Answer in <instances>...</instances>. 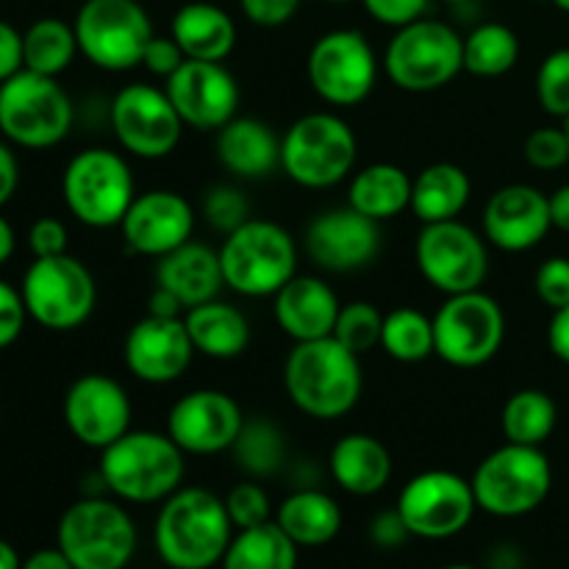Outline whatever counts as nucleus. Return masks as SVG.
<instances>
[{
    "label": "nucleus",
    "mask_w": 569,
    "mask_h": 569,
    "mask_svg": "<svg viewBox=\"0 0 569 569\" xmlns=\"http://www.w3.org/2000/svg\"><path fill=\"white\" fill-rule=\"evenodd\" d=\"M283 387L295 409L311 420H339L356 409L365 389L359 356L333 337L295 342L283 361Z\"/></svg>",
    "instance_id": "obj_1"
},
{
    "label": "nucleus",
    "mask_w": 569,
    "mask_h": 569,
    "mask_svg": "<svg viewBox=\"0 0 569 569\" xmlns=\"http://www.w3.org/2000/svg\"><path fill=\"white\" fill-rule=\"evenodd\" d=\"M226 500L200 487L178 489L161 503L153 539L159 559L170 569H211L233 539Z\"/></svg>",
    "instance_id": "obj_2"
},
{
    "label": "nucleus",
    "mask_w": 569,
    "mask_h": 569,
    "mask_svg": "<svg viewBox=\"0 0 569 569\" xmlns=\"http://www.w3.org/2000/svg\"><path fill=\"white\" fill-rule=\"evenodd\" d=\"M183 450L159 431H128L100 450V481L126 503H164L183 481Z\"/></svg>",
    "instance_id": "obj_3"
},
{
    "label": "nucleus",
    "mask_w": 569,
    "mask_h": 569,
    "mask_svg": "<svg viewBox=\"0 0 569 569\" xmlns=\"http://www.w3.org/2000/svg\"><path fill=\"white\" fill-rule=\"evenodd\" d=\"M226 287L244 298H272L298 276V244L272 220H253L231 231L220 248Z\"/></svg>",
    "instance_id": "obj_4"
},
{
    "label": "nucleus",
    "mask_w": 569,
    "mask_h": 569,
    "mask_svg": "<svg viewBox=\"0 0 569 569\" xmlns=\"http://www.w3.org/2000/svg\"><path fill=\"white\" fill-rule=\"evenodd\" d=\"M478 509L492 517H526L548 500L553 467L542 448L506 442L492 450L470 478Z\"/></svg>",
    "instance_id": "obj_5"
},
{
    "label": "nucleus",
    "mask_w": 569,
    "mask_h": 569,
    "mask_svg": "<svg viewBox=\"0 0 569 569\" xmlns=\"http://www.w3.org/2000/svg\"><path fill=\"white\" fill-rule=\"evenodd\" d=\"M56 548L76 569H126L137 553V526L120 503L87 495L61 515Z\"/></svg>",
    "instance_id": "obj_6"
},
{
    "label": "nucleus",
    "mask_w": 569,
    "mask_h": 569,
    "mask_svg": "<svg viewBox=\"0 0 569 569\" xmlns=\"http://www.w3.org/2000/svg\"><path fill=\"white\" fill-rule=\"evenodd\" d=\"M383 70L403 92H437L465 70V37L448 22L420 17L395 28L383 53Z\"/></svg>",
    "instance_id": "obj_7"
},
{
    "label": "nucleus",
    "mask_w": 569,
    "mask_h": 569,
    "mask_svg": "<svg viewBox=\"0 0 569 569\" xmlns=\"http://www.w3.org/2000/svg\"><path fill=\"white\" fill-rule=\"evenodd\" d=\"M76 109L56 78L20 70L0 83V133L6 142L44 150L64 142Z\"/></svg>",
    "instance_id": "obj_8"
},
{
    "label": "nucleus",
    "mask_w": 569,
    "mask_h": 569,
    "mask_svg": "<svg viewBox=\"0 0 569 569\" xmlns=\"http://www.w3.org/2000/svg\"><path fill=\"white\" fill-rule=\"evenodd\" d=\"M356 156L353 128L331 111L298 117L281 139V170L306 189L337 187L350 176Z\"/></svg>",
    "instance_id": "obj_9"
},
{
    "label": "nucleus",
    "mask_w": 569,
    "mask_h": 569,
    "mask_svg": "<svg viewBox=\"0 0 569 569\" xmlns=\"http://www.w3.org/2000/svg\"><path fill=\"white\" fill-rule=\"evenodd\" d=\"M61 194L78 222L89 228H120L137 198L128 161L109 148L81 150L61 176Z\"/></svg>",
    "instance_id": "obj_10"
},
{
    "label": "nucleus",
    "mask_w": 569,
    "mask_h": 569,
    "mask_svg": "<svg viewBox=\"0 0 569 569\" xmlns=\"http://www.w3.org/2000/svg\"><path fill=\"white\" fill-rule=\"evenodd\" d=\"M72 28L81 56L106 72L142 67L144 48L156 37L139 0H83Z\"/></svg>",
    "instance_id": "obj_11"
},
{
    "label": "nucleus",
    "mask_w": 569,
    "mask_h": 569,
    "mask_svg": "<svg viewBox=\"0 0 569 569\" xmlns=\"http://www.w3.org/2000/svg\"><path fill=\"white\" fill-rule=\"evenodd\" d=\"M28 317L48 331H76L98 306V283L83 261L61 253L33 259L20 283Z\"/></svg>",
    "instance_id": "obj_12"
},
{
    "label": "nucleus",
    "mask_w": 569,
    "mask_h": 569,
    "mask_svg": "<svg viewBox=\"0 0 569 569\" xmlns=\"http://www.w3.org/2000/svg\"><path fill=\"white\" fill-rule=\"evenodd\" d=\"M437 356L459 370H476L492 361L506 339V315L483 289L448 295L433 315Z\"/></svg>",
    "instance_id": "obj_13"
},
{
    "label": "nucleus",
    "mask_w": 569,
    "mask_h": 569,
    "mask_svg": "<svg viewBox=\"0 0 569 569\" xmlns=\"http://www.w3.org/2000/svg\"><path fill=\"white\" fill-rule=\"evenodd\" d=\"M311 89L331 106H359L378 81V59L367 37L353 28L328 31L311 44L306 59Z\"/></svg>",
    "instance_id": "obj_14"
},
{
    "label": "nucleus",
    "mask_w": 569,
    "mask_h": 569,
    "mask_svg": "<svg viewBox=\"0 0 569 569\" xmlns=\"http://www.w3.org/2000/svg\"><path fill=\"white\" fill-rule=\"evenodd\" d=\"M395 511L409 537L450 539L470 526L478 503L472 483L459 472L426 470L400 489Z\"/></svg>",
    "instance_id": "obj_15"
},
{
    "label": "nucleus",
    "mask_w": 569,
    "mask_h": 569,
    "mask_svg": "<svg viewBox=\"0 0 569 569\" xmlns=\"http://www.w3.org/2000/svg\"><path fill=\"white\" fill-rule=\"evenodd\" d=\"M415 259L422 278L445 295L481 289L489 276L487 242L459 220L422 226L417 233Z\"/></svg>",
    "instance_id": "obj_16"
},
{
    "label": "nucleus",
    "mask_w": 569,
    "mask_h": 569,
    "mask_svg": "<svg viewBox=\"0 0 569 569\" xmlns=\"http://www.w3.org/2000/svg\"><path fill=\"white\" fill-rule=\"evenodd\" d=\"M109 120L120 148L148 161L170 156L187 128L164 89H156L150 83L122 87L111 100Z\"/></svg>",
    "instance_id": "obj_17"
},
{
    "label": "nucleus",
    "mask_w": 569,
    "mask_h": 569,
    "mask_svg": "<svg viewBox=\"0 0 569 569\" xmlns=\"http://www.w3.org/2000/svg\"><path fill=\"white\" fill-rule=\"evenodd\" d=\"M61 415L64 426L83 448L106 450L131 431L133 406L120 381L89 372L70 383Z\"/></svg>",
    "instance_id": "obj_18"
},
{
    "label": "nucleus",
    "mask_w": 569,
    "mask_h": 569,
    "mask_svg": "<svg viewBox=\"0 0 569 569\" xmlns=\"http://www.w3.org/2000/svg\"><path fill=\"white\" fill-rule=\"evenodd\" d=\"M164 92L183 126L198 131H220L239 109V83L222 61L187 59L167 78Z\"/></svg>",
    "instance_id": "obj_19"
},
{
    "label": "nucleus",
    "mask_w": 569,
    "mask_h": 569,
    "mask_svg": "<svg viewBox=\"0 0 569 569\" xmlns=\"http://www.w3.org/2000/svg\"><path fill=\"white\" fill-rule=\"evenodd\" d=\"M244 415L237 400L220 389H194L176 400L167 415V433L192 456H217L233 448Z\"/></svg>",
    "instance_id": "obj_20"
},
{
    "label": "nucleus",
    "mask_w": 569,
    "mask_h": 569,
    "mask_svg": "<svg viewBox=\"0 0 569 569\" xmlns=\"http://www.w3.org/2000/svg\"><path fill=\"white\" fill-rule=\"evenodd\" d=\"M120 231L128 250L161 259L192 239L194 209L181 192L150 189L133 198L131 209L122 217Z\"/></svg>",
    "instance_id": "obj_21"
},
{
    "label": "nucleus",
    "mask_w": 569,
    "mask_h": 569,
    "mask_svg": "<svg viewBox=\"0 0 569 569\" xmlns=\"http://www.w3.org/2000/svg\"><path fill=\"white\" fill-rule=\"evenodd\" d=\"M306 250L328 272L365 270L381 253V228L353 206L322 211L306 228Z\"/></svg>",
    "instance_id": "obj_22"
},
{
    "label": "nucleus",
    "mask_w": 569,
    "mask_h": 569,
    "mask_svg": "<svg viewBox=\"0 0 569 569\" xmlns=\"http://www.w3.org/2000/svg\"><path fill=\"white\" fill-rule=\"evenodd\" d=\"M198 353L189 339L183 317L144 315L128 331L122 345V359L133 378L144 383H172L189 370Z\"/></svg>",
    "instance_id": "obj_23"
},
{
    "label": "nucleus",
    "mask_w": 569,
    "mask_h": 569,
    "mask_svg": "<svg viewBox=\"0 0 569 569\" xmlns=\"http://www.w3.org/2000/svg\"><path fill=\"white\" fill-rule=\"evenodd\" d=\"M481 228L483 239L498 250L526 253V250L537 248L553 228L548 194L531 183L500 187L483 206Z\"/></svg>",
    "instance_id": "obj_24"
},
{
    "label": "nucleus",
    "mask_w": 569,
    "mask_h": 569,
    "mask_svg": "<svg viewBox=\"0 0 569 569\" xmlns=\"http://www.w3.org/2000/svg\"><path fill=\"white\" fill-rule=\"evenodd\" d=\"M272 315L278 328L292 342H311V339L333 337V326L342 303L337 292L322 278L295 276L272 295Z\"/></svg>",
    "instance_id": "obj_25"
},
{
    "label": "nucleus",
    "mask_w": 569,
    "mask_h": 569,
    "mask_svg": "<svg viewBox=\"0 0 569 569\" xmlns=\"http://www.w3.org/2000/svg\"><path fill=\"white\" fill-rule=\"evenodd\" d=\"M217 159L244 181L267 178L281 167V139L256 117H233L217 131Z\"/></svg>",
    "instance_id": "obj_26"
},
{
    "label": "nucleus",
    "mask_w": 569,
    "mask_h": 569,
    "mask_svg": "<svg viewBox=\"0 0 569 569\" xmlns=\"http://www.w3.org/2000/svg\"><path fill=\"white\" fill-rule=\"evenodd\" d=\"M156 283L181 300L183 309L209 303L226 287L220 267V253L209 244H200L189 239L172 253L161 256L156 264Z\"/></svg>",
    "instance_id": "obj_27"
},
{
    "label": "nucleus",
    "mask_w": 569,
    "mask_h": 569,
    "mask_svg": "<svg viewBox=\"0 0 569 569\" xmlns=\"http://www.w3.org/2000/svg\"><path fill=\"white\" fill-rule=\"evenodd\" d=\"M170 37L187 59L226 61L237 44V22L220 6L192 0L172 14Z\"/></svg>",
    "instance_id": "obj_28"
},
{
    "label": "nucleus",
    "mask_w": 569,
    "mask_h": 569,
    "mask_svg": "<svg viewBox=\"0 0 569 569\" xmlns=\"http://www.w3.org/2000/svg\"><path fill=\"white\" fill-rule=\"evenodd\" d=\"M331 476L348 495L370 498L392 478V456L372 433H348L331 448Z\"/></svg>",
    "instance_id": "obj_29"
},
{
    "label": "nucleus",
    "mask_w": 569,
    "mask_h": 569,
    "mask_svg": "<svg viewBox=\"0 0 569 569\" xmlns=\"http://www.w3.org/2000/svg\"><path fill=\"white\" fill-rule=\"evenodd\" d=\"M183 322H187V331L194 350L200 356H209V359H237L250 345L248 317L237 306L222 303L220 298L187 309Z\"/></svg>",
    "instance_id": "obj_30"
},
{
    "label": "nucleus",
    "mask_w": 569,
    "mask_h": 569,
    "mask_svg": "<svg viewBox=\"0 0 569 569\" xmlns=\"http://www.w3.org/2000/svg\"><path fill=\"white\" fill-rule=\"evenodd\" d=\"M472 194V181L465 167L453 161H437L428 164L420 176L411 181V206L422 226L445 220H459Z\"/></svg>",
    "instance_id": "obj_31"
},
{
    "label": "nucleus",
    "mask_w": 569,
    "mask_h": 569,
    "mask_svg": "<svg viewBox=\"0 0 569 569\" xmlns=\"http://www.w3.org/2000/svg\"><path fill=\"white\" fill-rule=\"evenodd\" d=\"M272 520L298 548H322L342 531V509L320 489H298L283 498Z\"/></svg>",
    "instance_id": "obj_32"
},
{
    "label": "nucleus",
    "mask_w": 569,
    "mask_h": 569,
    "mask_svg": "<svg viewBox=\"0 0 569 569\" xmlns=\"http://www.w3.org/2000/svg\"><path fill=\"white\" fill-rule=\"evenodd\" d=\"M411 181L415 178H409V172L398 164H367L350 181L348 206L376 222L392 220L411 206Z\"/></svg>",
    "instance_id": "obj_33"
},
{
    "label": "nucleus",
    "mask_w": 569,
    "mask_h": 569,
    "mask_svg": "<svg viewBox=\"0 0 569 569\" xmlns=\"http://www.w3.org/2000/svg\"><path fill=\"white\" fill-rule=\"evenodd\" d=\"M298 545L281 531L276 520L233 533L222 569H298Z\"/></svg>",
    "instance_id": "obj_34"
},
{
    "label": "nucleus",
    "mask_w": 569,
    "mask_h": 569,
    "mask_svg": "<svg viewBox=\"0 0 569 569\" xmlns=\"http://www.w3.org/2000/svg\"><path fill=\"white\" fill-rule=\"evenodd\" d=\"M78 53L76 28L59 17H42L22 31V70L59 78Z\"/></svg>",
    "instance_id": "obj_35"
},
{
    "label": "nucleus",
    "mask_w": 569,
    "mask_h": 569,
    "mask_svg": "<svg viewBox=\"0 0 569 569\" xmlns=\"http://www.w3.org/2000/svg\"><path fill=\"white\" fill-rule=\"evenodd\" d=\"M559 406L545 389H520L506 400L500 411V428L506 442L542 448L556 431Z\"/></svg>",
    "instance_id": "obj_36"
},
{
    "label": "nucleus",
    "mask_w": 569,
    "mask_h": 569,
    "mask_svg": "<svg viewBox=\"0 0 569 569\" xmlns=\"http://www.w3.org/2000/svg\"><path fill=\"white\" fill-rule=\"evenodd\" d=\"M520 61V37L506 22H483L465 37V70L476 78H500Z\"/></svg>",
    "instance_id": "obj_37"
},
{
    "label": "nucleus",
    "mask_w": 569,
    "mask_h": 569,
    "mask_svg": "<svg viewBox=\"0 0 569 569\" xmlns=\"http://www.w3.org/2000/svg\"><path fill=\"white\" fill-rule=\"evenodd\" d=\"M381 348L389 359L403 361V365H417L428 356L437 353V339H433V317L422 311L400 306V309L383 315Z\"/></svg>",
    "instance_id": "obj_38"
},
{
    "label": "nucleus",
    "mask_w": 569,
    "mask_h": 569,
    "mask_svg": "<svg viewBox=\"0 0 569 569\" xmlns=\"http://www.w3.org/2000/svg\"><path fill=\"white\" fill-rule=\"evenodd\" d=\"M231 453L239 470L248 472L250 478H270L281 470L287 459V437L272 420L253 417V420H244Z\"/></svg>",
    "instance_id": "obj_39"
},
{
    "label": "nucleus",
    "mask_w": 569,
    "mask_h": 569,
    "mask_svg": "<svg viewBox=\"0 0 569 569\" xmlns=\"http://www.w3.org/2000/svg\"><path fill=\"white\" fill-rule=\"evenodd\" d=\"M383 331V315L367 300H353V303L342 306L333 326V339L342 342L345 348L353 350L356 356L367 353L376 345H381Z\"/></svg>",
    "instance_id": "obj_40"
},
{
    "label": "nucleus",
    "mask_w": 569,
    "mask_h": 569,
    "mask_svg": "<svg viewBox=\"0 0 569 569\" xmlns=\"http://www.w3.org/2000/svg\"><path fill=\"white\" fill-rule=\"evenodd\" d=\"M537 100L545 114L567 120L569 117V48L545 56L537 72Z\"/></svg>",
    "instance_id": "obj_41"
},
{
    "label": "nucleus",
    "mask_w": 569,
    "mask_h": 569,
    "mask_svg": "<svg viewBox=\"0 0 569 569\" xmlns=\"http://www.w3.org/2000/svg\"><path fill=\"white\" fill-rule=\"evenodd\" d=\"M203 217L214 231L231 233L239 226L250 220V203L237 187H228V183H217L206 192L203 198Z\"/></svg>",
    "instance_id": "obj_42"
},
{
    "label": "nucleus",
    "mask_w": 569,
    "mask_h": 569,
    "mask_svg": "<svg viewBox=\"0 0 569 569\" xmlns=\"http://www.w3.org/2000/svg\"><path fill=\"white\" fill-rule=\"evenodd\" d=\"M222 500H226L228 517H231L237 531H242V528L264 526V522L272 520L270 498H267V492L259 487V483L253 481L237 483V487H233Z\"/></svg>",
    "instance_id": "obj_43"
},
{
    "label": "nucleus",
    "mask_w": 569,
    "mask_h": 569,
    "mask_svg": "<svg viewBox=\"0 0 569 569\" xmlns=\"http://www.w3.org/2000/svg\"><path fill=\"white\" fill-rule=\"evenodd\" d=\"M522 156H526L528 164L533 170H559L569 161V137L561 128H537L533 133H528L526 144H522Z\"/></svg>",
    "instance_id": "obj_44"
},
{
    "label": "nucleus",
    "mask_w": 569,
    "mask_h": 569,
    "mask_svg": "<svg viewBox=\"0 0 569 569\" xmlns=\"http://www.w3.org/2000/svg\"><path fill=\"white\" fill-rule=\"evenodd\" d=\"M537 298L548 306L550 311H559L569 306V259L567 256H553L542 261L533 278Z\"/></svg>",
    "instance_id": "obj_45"
},
{
    "label": "nucleus",
    "mask_w": 569,
    "mask_h": 569,
    "mask_svg": "<svg viewBox=\"0 0 569 569\" xmlns=\"http://www.w3.org/2000/svg\"><path fill=\"white\" fill-rule=\"evenodd\" d=\"M26 322L28 309L22 292L11 287L9 281H0V350L11 348L20 339Z\"/></svg>",
    "instance_id": "obj_46"
},
{
    "label": "nucleus",
    "mask_w": 569,
    "mask_h": 569,
    "mask_svg": "<svg viewBox=\"0 0 569 569\" xmlns=\"http://www.w3.org/2000/svg\"><path fill=\"white\" fill-rule=\"evenodd\" d=\"M67 226L56 217H39L31 228H28V248H31L33 259H50V256L67 253Z\"/></svg>",
    "instance_id": "obj_47"
},
{
    "label": "nucleus",
    "mask_w": 569,
    "mask_h": 569,
    "mask_svg": "<svg viewBox=\"0 0 569 569\" xmlns=\"http://www.w3.org/2000/svg\"><path fill=\"white\" fill-rule=\"evenodd\" d=\"M428 3H431V0H361L367 14L389 28H403L409 26V22L420 20V17L426 14Z\"/></svg>",
    "instance_id": "obj_48"
},
{
    "label": "nucleus",
    "mask_w": 569,
    "mask_h": 569,
    "mask_svg": "<svg viewBox=\"0 0 569 569\" xmlns=\"http://www.w3.org/2000/svg\"><path fill=\"white\" fill-rule=\"evenodd\" d=\"M242 14L259 28H281L298 14L300 0H239Z\"/></svg>",
    "instance_id": "obj_49"
},
{
    "label": "nucleus",
    "mask_w": 569,
    "mask_h": 569,
    "mask_svg": "<svg viewBox=\"0 0 569 569\" xmlns=\"http://www.w3.org/2000/svg\"><path fill=\"white\" fill-rule=\"evenodd\" d=\"M187 61V56H183V50L178 48V42L172 37H153L148 42V48H144V56H142V67L148 72H153V76L159 78H170L172 72L178 70V67Z\"/></svg>",
    "instance_id": "obj_50"
},
{
    "label": "nucleus",
    "mask_w": 569,
    "mask_h": 569,
    "mask_svg": "<svg viewBox=\"0 0 569 569\" xmlns=\"http://www.w3.org/2000/svg\"><path fill=\"white\" fill-rule=\"evenodd\" d=\"M22 70V33L11 22L0 20V83Z\"/></svg>",
    "instance_id": "obj_51"
},
{
    "label": "nucleus",
    "mask_w": 569,
    "mask_h": 569,
    "mask_svg": "<svg viewBox=\"0 0 569 569\" xmlns=\"http://www.w3.org/2000/svg\"><path fill=\"white\" fill-rule=\"evenodd\" d=\"M17 187H20V164L14 150L0 139V209L14 198Z\"/></svg>",
    "instance_id": "obj_52"
},
{
    "label": "nucleus",
    "mask_w": 569,
    "mask_h": 569,
    "mask_svg": "<svg viewBox=\"0 0 569 569\" xmlns=\"http://www.w3.org/2000/svg\"><path fill=\"white\" fill-rule=\"evenodd\" d=\"M548 348L561 365L569 367V306L553 311L548 326Z\"/></svg>",
    "instance_id": "obj_53"
},
{
    "label": "nucleus",
    "mask_w": 569,
    "mask_h": 569,
    "mask_svg": "<svg viewBox=\"0 0 569 569\" xmlns=\"http://www.w3.org/2000/svg\"><path fill=\"white\" fill-rule=\"evenodd\" d=\"M406 537H409V531H406L398 511H383V515H378L376 520H372V539H376L378 545H383V548L400 545Z\"/></svg>",
    "instance_id": "obj_54"
},
{
    "label": "nucleus",
    "mask_w": 569,
    "mask_h": 569,
    "mask_svg": "<svg viewBox=\"0 0 569 569\" xmlns=\"http://www.w3.org/2000/svg\"><path fill=\"white\" fill-rule=\"evenodd\" d=\"M183 311L187 309L181 306V300H178L172 292H167L164 287H159V283H156V289L150 292V298H148V315L150 317H183Z\"/></svg>",
    "instance_id": "obj_55"
},
{
    "label": "nucleus",
    "mask_w": 569,
    "mask_h": 569,
    "mask_svg": "<svg viewBox=\"0 0 569 569\" xmlns=\"http://www.w3.org/2000/svg\"><path fill=\"white\" fill-rule=\"evenodd\" d=\"M20 569H76L72 561L61 553L59 548H42L37 553H31L28 559H22Z\"/></svg>",
    "instance_id": "obj_56"
},
{
    "label": "nucleus",
    "mask_w": 569,
    "mask_h": 569,
    "mask_svg": "<svg viewBox=\"0 0 569 569\" xmlns=\"http://www.w3.org/2000/svg\"><path fill=\"white\" fill-rule=\"evenodd\" d=\"M550 200V220H553V228L569 233V183L556 189L553 194H548Z\"/></svg>",
    "instance_id": "obj_57"
},
{
    "label": "nucleus",
    "mask_w": 569,
    "mask_h": 569,
    "mask_svg": "<svg viewBox=\"0 0 569 569\" xmlns=\"http://www.w3.org/2000/svg\"><path fill=\"white\" fill-rule=\"evenodd\" d=\"M14 248H17L14 228H11V222L0 214V267L14 256Z\"/></svg>",
    "instance_id": "obj_58"
},
{
    "label": "nucleus",
    "mask_w": 569,
    "mask_h": 569,
    "mask_svg": "<svg viewBox=\"0 0 569 569\" xmlns=\"http://www.w3.org/2000/svg\"><path fill=\"white\" fill-rule=\"evenodd\" d=\"M22 559L6 539H0V569H20Z\"/></svg>",
    "instance_id": "obj_59"
},
{
    "label": "nucleus",
    "mask_w": 569,
    "mask_h": 569,
    "mask_svg": "<svg viewBox=\"0 0 569 569\" xmlns=\"http://www.w3.org/2000/svg\"><path fill=\"white\" fill-rule=\"evenodd\" d=\"M550 3H553V6H556V9L567 11V14H569V0H550Z\"/></svg>",
    "instance_id": "obj_60"
},
{
    "label": "nucleus",
    "mask_w": 569,
    "mask_h": 569,
    "mask_svg": "<svg viewBox=\"0 0 569 569\" xmlns=\"http://www.w3.org/2000/svg\"><path fill=\"white\" fill-rule=\"evenodd\" d=\"M439 569H478V567H472V565H448V567H439Z\"/></svg>",
    "instance_id": "obj_61"
},
{
    "label": "nucleus",
    "mask_w": 569,
    "mask_h": 569,
    "mask_svg": "<svg viewBox=\"0 0 569 569\" xmlns=\"http://www.w3.org/2000/svg\"><path fill=\"white\" fill-rule=\"evenodd\" d=\"M445 3H450V6H465V3H470V0H445Z\"/></svg>",
    "instance_id": "obj_62"
},
{
    "label": "nucleus",
    "mask_w": 569,
    "mask_h": 569,
    "mask_svg": "<svg viewBox=\"0 0 569 569\" xmlns=\"http://www.w3.org/2000/svg\"><path fill=\"white\" fill-rule=\"evenodd\" d=\"M326 3H348V0H326Z\"/></svg>",
    "instance_id": "obj_63"
},
{
    "label": "nucleus",
    "mask_w": 569,
    "mask_h": 569,
    "mask_svg": "<svg viewBox=\"0 0 569 569\" xmlns=\"http://www.w3.org/2000/svg\"><path fill=\"white\" fill-rule=\"evenodd\" d=\"M565 131H567V137H569V117L565 120Z\"/></svg>",
    "instance_id": "obj_64"
}]
</instances>
